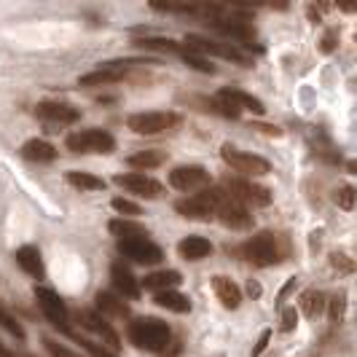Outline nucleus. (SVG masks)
<instances>
[{
    "label": "nucleus",
    "instance_id": "nucleus-1",
    "mask_svg": "<svg viewBox=\"0 0 357 357\" xmlns=\"http://www.w3.org/2000/svg\"><path fill=\"white\" fill-rule=\"evenodd\" d=\"M126 336H129V344H135L137 349L161 355L172 344V328L159 317H137L129 322Z\"/></svg>",
    "mask_w": 357,
    "mask_h": 357
},
{
    "label": "nucleus",
    "instance_id": "nucleus-2",
    "mask_svg": "<svg viewBox=\"0 0 357 357\" xmlns=\"http://www.w3.org/2000/svg\"><path fill=\"white\" fill-rule=\"evenodd\" d=\"M183 124V116L175 110H148V113H135L126 119V126L135 132V135H161V132H172Z\"/></svg>",
    "mask_w": 357,
    "mask_h": 357
},
{
    "label": "nucleus",
    "instance_id": "nucleus-3",
    "mask_svg": "<svg viewBox=\"0 0 357 357\" xmlns=\"http://www.w3.org/2000/svg\"><path fill=\"white\" fill-rule=\"evenodd\" d=\"M242 255H245V261H250L252 266H261V268L277 266L282 261V252H280V245H277V234L271 231L255 234L252 239H248L242 245Z\"/></svg>",
    "mask_w": 357,
    "mask_h": 357
},
{
    "label": "nucleus",
    "instance_id": "nucleus-4",
    "mask_svg": "<svg viewBox=\"0 0 357 357\" xmlns=\"http://www.w3.org/2000/svg\"><path fill=\"white\" fill-rule=\"evenodd\" d=\"M65 145H68L70 153H113L116 151V137L105 129L91 126V129H78V132L68 135Z\"/></svg>",
    "mask_w": 357,
    "mask_h": 357
},
{
    "label": "nucleus",
    "instance_id": "nucleus-5",
    "mask_svg": "<svg viewBox=\"0 0 357 357\" xmlns=\"http://www.w3.org/2000/svg\"><path fill=\"white\" fill-rule=\"evenodd\" d=\"M33 296H36V301H38V306H40V312H43V317L52 322L56 331H62V333L73 336L70 314H68V306H65V301H62V296L46 285L33 287Z\"/></svg>",
    "mask_w": 357,
    "mask_h": 357
},
{
    "label": "nucleus",
    "instance_id": "nucleus-6",
    "mask_svg": "<svg viewBox=\"0 0 357 357\" xmlns=\"http://www.w3.org/2000/svg\"><path fill=\"white\" fill-rule=\"evenodd\" d=\"M220 159L226 161L234 172H242L248 178H261V175L271 172V161L268 159L258 156V153H250V151H239L231 143H226L220 148Z\"/></svg>",
    "mask_w": 357,
    "mask_h": 357
},
{
    "label": "nucleus",
    "instance_id": "nucleus-7",
    "mask_svg": "<svg viewBox=\"0 0 357 357\" xmlns=\"http://www.w3.org/2000/svg\"><path fill=\"white\" fill-rule=\"evenodd\" d=\"M137 65H145L143 59H116V62H102L97 70L86 73V75H81L78 78V86H110V84H119V81H124L129 70L132 68H137Z\"/></svg>",
    "mask_w": 357,
    "mask_h": 357
},
{
    "label": "nucleus",
    "instance_id": "nucleus-8",
    "mask_svg": "<svg viewBox=\"0 0 357 357\" xmlns=\"http://www.w3.org/2000/svg\"><path fill=\"white\" fill-rule=\"evenodd\" d=\"M185 52L199 54V56H220V59H231V62H239V65H250V56L245 52H239L234 43H223V40H210V38H202V36H185L183 40Z\"/></svg>",
    "mask_w": 357,
    "mask_h": 357
},
{
    "label": "nucleus",
    "instance_id": "nucleus-9",
    "mask_svg": "<svg viewBox=\"0 0 357 357\" xmlns=\"http://www.w3.org/2000/svg\"><path fill=\"white\" fill-rule=\"evenodd\" d=\"M119 255H124L132 264H143V266H156L164 258V250L151 239V236H135V239H119Z\"/></svg>",
    "mask_w": 357,
    "mask_h": 357
},
{
    "label": "nucleus",
    "instance_id": "nucleus-10",
    "mask_svg": "<svg viewBox=\"0 0 357 357\" xmlns=\"http://www.w3.org/2000/svg\"><path fill=\"white\" fill-rule=\"evenodd\" d=\"M215 218H218L226 229H234V231H245V229L252 226V215L248 213V207L239 204L226 188H223V194H220L218 204H215Z\"/></svg>",
    "mask_w": 357,
    "mask_h": 357
},
{
    "label": "nucleus",
    "instance_id": "nucleus-11",
    "mask_svg": "<svg viewBox=\"0 0 357 357\" xmlns=\"http://www.w3.org/2000/svg\"><path fill=\"white\" fill-rule=\"evenodd\" d=\"M215 199H218V188H204L194 197H185L175 202V213L188 220H213L215 218Z\"/></svg>",
    "mask_w": 357,
    "mask_h": 357
},
{
    "label": "nucleus",
    "instance_id": "nucleus-12",
    "mask_svg": "<svg viewBox=\"0 0 357 357\" xmlns=\"http://www.w3.org/2000/svg\"><path fill=\"white\" fill-rule=\"evenodd\" d=\"M226 188H229V194H231L239 204H252V207H268L271 204V188L266 185H258V183H252V180H245V178H234V180H226Z\"/></svg>",
    "mask_w": 357,
    "mask_h": 357
},
{
    "label": "nucleus",
    "instance_id": "nucleus-13",
    "mask_svg": "<svg viewBox=\"0 0 357 357\" xmlns=\"http://www.w3.org/2000/svg\"><path fill=\"white\" fill-rule=\"evenodd\" d=\"M113 183L140 199H161V194H164V185L151 175H145V172H124V175L119 172L113 178Z\"/></svg>",
    "mask_w": 357,
    "mask_h": 357
},
{
    "label": "nucleus",
    "instance_id": "nucleus-14",
    "mask_svg": "<svg viewBox=\"0 0 357 357\" xmlns=\"http://www.w3.org/2000/svg\"><path fill=\"white\" fill-rule=\"evenodd\" d=\"M78 322H81V328H86L91 331L94 336H100V339L105 341L107 347H110V352H116V349H121V339H119V333L107 325V320L102 314H97L94 309H81L78 312Z\"/></svg>",
    "mask_w": 357,
    "mask_h": 357
},
{
    "label": "nucleus",
    "instance_id": "nucleus-15",
    "mask_svg": "<svg viewBox=\"0 0 357 357\" xmlns=\"http://www.w3.org/2000/svg\"><path fill=\"white\" fill-rule=\"evenodd\" d=\"M210 183V172L199 164H188V167H175L169 172V185L178 191H194V188H204Z\"/></svg>",
    "mask_w": 357,
    "mask_h": 357
},
{
    "label": "nucleus",
    "instance_id": "nucleus-16",
    "mask_svg": "<svg viewBox=\"0 0 357 357\" xmlns=\"http://www.w3.org/2000/svg\"><path fill=\"white\" fill-rule=\"evenodd\" d=\"M218 100L220 102H226V105H231L234 110H250V113H255V116H264L266 113V107H264V102L258 100V97H252L250 91L245 89H236V86H223V89L218 91Z\"/></svg>",
    "mask_w": 357,
    "mask_h": 357
},
{
    "label": "nucleus",
    "instance_id": "nucleus-17",
    "mask_svg": "<svg viewBox=\"0 0 357 357\" xmlns=\"http://www.w3.org/2000/svg\"><path fill=\"white\" fill-rule=\"evenodd\" d=\"M36 116L49 124H75L81 119V110L68 102H38Z\"/></svg>",
    "mask_w": 357,
    "mask_h": 357
},
{
    "label": "nucleus",
    "instance_id": "nucleus-18",
    "mask_svg": "<svg viewBox=\"0 0 357 357\" xmlns=\"http://www.w3.org/2000/svg\"><path fill=\"white\" fill-rule=\"evenodd\" d=\"M110 280H113V287L119 290L121 298H140V282L137 277L124 266V261H113L110 264Z\"/></svg>",
    "mask_w": 357,
    "mask_h": 357
},
{
    "label": "nucleus",
    "instance_id": "nucleus-19",
    "mask_svg": "<svg viewBox=\"0 0 357 357\" xmlns=\"http://www.w3.org/2000/svg\"><path fill=\"white\" fill-rule=\"evenodd\" d=\"M14 261H17V266L22 268V271H27L30 277L43 280L46 266H43V258H40V250H38L36 245H24V248H19V250L14 252Z\"/></svg>",
    "mask_w": 357,
    "mask_h": 357
},
{
    "label": "nucleus",
    "instance_id": "nucleus-20",
    "mask_svg": "<svg viewBox=\"0 0 357 357\" xmlns=\"http://www.w3.org/2000/svg\"><path fill=\"white\" fill-rule=\"evenodd\" d=\"M207 24L213 27L215 33L231 38V40H239V43H252V38H255V33H252L250 27L245 22H236V19H213Z\"/></svg>",
    "mask_w": 357,
    "mask_h": 357
},
{
    "label": "nucleus",
    "instance_id": "nucleus-21",
    "mask_svg": "<svg viewBox=\"0 0 357 357\" xmlns=\"http://www.w3.org/2000/svg\"><path fill=\"white\" fill-rule=\"evenodd\" d=\"M213 290L215 296H218V301L226 306V309H239V304H242V290H239V285L234 280L218 274V277H213Z\"/></svg>",
    "mask_w": 357,
    "mask_h": 357
},
{
    "label": "nucleus",
    "instance_id": "nucleus-22",
    "mask_svg": "<svg viewBox=\"0 0 357 357\" xmlns=\"http://www.w3.org/2000/svg\"><path fill=\"white\" fill-rule=\"evenodd\" d=\"M183 282V277H180V271L175 268H164V271H153V274H148L143 282H140V290H156V293H164V290H175V287Z\"/></svg>",
    "mask_w": 357,
    "mask_h": 357
},
{
    "label": "nucleus",
    "instance_id": "nucleus-23",
    "mask_svg": "<svg viewBox=\"0 0 357 357\" xmlns=\"http://www.w3.org/2000/svg\"><path fill=\"white\" fill-rule=\"evenodd\" d=\"M94 304H97V314H102V317H129V306L124 304V298H119L113 293L100 290L94 296Z\"/></svg>",
    "mask_w": 357,
    "mask_h": 357
},
{
    "label": "nucleus",
    "instance_id": "nucleus-24",
    "mask_svg": "<svg viewBox=\"0 0 357 357\" xmlns=\"http://www.w3.org/2000/svg\"><path fill=\"white\" fill-rule=\"evenodd\" d=\"M22 156L27 161H38V164H49V161L56 159V148L40 137H33L22 145Z\"/></svg>",
    "mask_w": 357,
    "mask_h": 357
},
{
    "label": "nucleus",
    "instance_id": "nucleus-25",
    "mask_svg": "<svg viewBox=\"0 0 357 357\" xmlns=\"http://www.w3.org/2000/svg\"><path fill=\"white\" fill-rule=\"evenodd\" d=\"M178 252L185 261H204V258L213 252V245H210V239H204V236H185L178 245Z\"/></svg>",
    "mask_w": 357,
    "mask_h": 357
},
{
    "label": "nucleus",
    "instance_id": "nucleus-26",
    "mask_svg": "<svg viewBox=\"0 0 357 357\" xmlns=\"http://www.w3.org/2000/svg\"><path fill=\"white\" fill-rule=\"evenodd\" d=\"M107 229L113 236H119V239H135V236H151L148 229H145L143 223H137V220H132V218H113L110 223H107Z\"/></svg>",
    "mask_w": 357,
    "mask_h": 357
},
{
    "label": "nucleus",
    "instance_id": "nucleus-27",
    "mask_svg": "<svg viewBox=\"0 0 357 357\" xmlns=\"http://www.w3.org/2000/svg\"><path fill=\"white\" fill-rule=\"evenodd\" d=\"M153 304L161 306V309H167V312H175V314H185V312H191V301H188V296H183V293H178V290H164V293H156Z\"/></svg>",
    "mask_w": 357,
    "mask_h": 357
},
{
    "label": "nucleus",
    "instance_id": "nucleus-28",
    "mask_svg": "<svg viewBox=\"0 0 357 357\" xmlns=\"http://www.w3.org/2000/svg\"><path fill=\"white\" fill-rule=\"evenodd\" d=\"M65 180L70 183L73 188H78V191H102L105 188V180L102 178H97L91 172H78V169L65 172Z\"/></svg>",
    "mask_w": 357,
    "mask_h": 357
},
{
    "label": "nucleus",
    "instance_id": "nucleus-29",
    "mask_svg": "<svg viewBox=\"0 0 357 357\" xmlns=\"http://www.w3.org/2000/svg\"><path fill=\"white\" fill-rule=\"evenodd\" d=\"M167 161V153L164 151H137V153H132L126 164L129 167H135V169H153V167H161Z\"/></svg>",
    "mask_w": 357,
    "mask_h": 357
},
{
    "label": "nucleus",
    "instance_id": "nucleus-30",
    "mask_svg": "<svg viewBox=\"0 0 357 357\" xmlns=\"http://www.w3.org/2000/svg\"><path fill=\"white\" fill-rule=\"evenodd\" d=\"M135 46H140L145 52H167V54H180L183 46L169 40V38H137Z\"/></svg>",
    "mask_w": 357,
    "mask_h": 357
},
{
    "label": "nucleus",
    "instance_id": "nucleus-31",
    "mask_svg": "<svg viewBox=\"0 0 357 357\" xmlns=\"http://www.w3.org/2000/svg\"><path fill=\"white\" fill-rule=\"evenodd\" d=\"M301 309H304L306 317H317L322 309H325V296L320 290H306L301 296Z\"/></svg>",
    "mask_w": 357,
    "mask_h": 357
},
{
    "label": "nucleus",
    "instance_id": "nucleus-32",
    "mask_svg": "<svg viewBox=\"0 0 357 357\" xmlns=\"http://www.w3.org/2000/svg\"><path fill=\"white\" fill-rule=\"evenodd\" d=\"M0 328H3L6 333H11V336H14L17 341H24V339H27L24 328L19 325L17 317H14V314H11V312H8V309H6L3 304H0Z\"/></svg>",
    "mask_w": 357,
    "mask_h": 357
},
{
    "label": "nucleus",
    "instance_id": "nucleus-33",
    "mask_svg": "<svg viewBox=\"0 0 357 357\" xmlns=\"http://www.w3.org/2000/svg\"><path fill=\"white\" fill-rule=\"evenodd\" d=\"M110 207L116 210V213L121 215H143V207L137 204V202H132V199H124V197H116L113 202H110Z\"/></svg>",
    "mask_w": 357,
    "mask_h": 357
},
{
    "label": "nucleus",
    "instance_id": "nucleus-34",
    "mask_svg": "<svg viewBox=\"0 0 357 357\" xmlns=\"http://www.w3.org/2000/svg\"><path fill=\"white\" fill-rule=\"evenodd\" d=\"M180 56H183V62H185L188 68H194V70H199V73H210V75L215 73V65H210V62H207L204 56H199V54L180 52Z\"/></svg>",
    "mask_w": 357,
    "mask_h": 357
},
{
    "label": "nucleus",
    "instance_id": "nucleus-35",
    "mask_svg": "<svg viewBox=\"0 0 357 357\" xmlns=\"http://www.w3.org/2000/svg\"><path fill=\"white\" fill-rule=\"evenodd\" d=\"M333 202L339 204L341 210L352 213V210H355V188H352V185H341L339 191H336V197H333Z\"/></svg>",
    "mask_w": 357,
    "mask_h": 357
},
{
    "label": "nucleus",
    "instance_id": "nucleus-36",
    "mask_svg": "<svg viewBox=\"0 0 357 357\" xmlns=\"http://www.w3.org/2000/svg\"><path fill=\"white\" fill-rule=\"evenodd\" d=\"M43 347H46V352H49L52 357H81L75 349L65 347V344H59L56 339H43Z\"/></svg>",
    "mask_w": 357,
    "mask_h": 357
},
{
    "label": "nucleus",
    "instance_id": "nucleus-37",
    "mask_svg": "<svg viewBox=\"0 0 357 357\" xmlns=\"http://www.w3.org/2000/svg\"><path fill=\"white\" fill-rule=\"evenodd\" d=\"M204 105H207V110H213V113H218V116H223V119H239V110H234L231 105L220 102L218 97H215V100H204Z\"/></svg>",
    "mask_w": 357,
    "mask_h": 357
},
{
    "label": "nucleus",
    "instance_id": "nucleus-38",
    "mask_svg": "<svg viewBox=\"0 0 357 357\" xmlns=\"http://www.w3.org/2000/svg\"><path fill=\"white\" fill-rule=\"evenodd\" d=\"M78 344H81L91 357H119L116 352H110V349H105V347H100V344H94V341H89V339H78Z\"/></svg>",
    "mask_w": 357,
    "mask_h": 357
},
{
    "label": "nucleus",
    "instance_id": "nucleus-39",
    "mask_svg": "<svg viewBox=\"0 0 357 357\" xmlns=\"http://www.w3.org/2000/svg\"><path fill=\"white\" fill-rule=\"evenodd\" d=\"M331 320L333 322H339L341 317H344V306H347V301H344V293H339V296H333L331 301Z\"/></svg>",
    "mask_w": 357,
    "mask_h": 357
},
{
    "label": "nucleus",
    "instance_id": "nucleus-40",
    "mask_svg": "<svg viewBox=\"0 0 357 357\" xmlns=\"http://www.w3.org/2000/svg\"><path fill=\"white\" fill-rule=\"evenodd\" d=\"M296 325H298V312H296V306H290V309H282V325H280V328H282L285 333H290Z\"/></svg>",
    "mask_w": 357,
    "mask_h": 357
},
{
    "label": "nucleus",
    "instance_id": "nucleus-41",
    "mask_svg": "<svg viewBox=\"0 0 357 357\" xmlns=\"http://www.w3.org/2000/svg\"><path fill=\"white\" fill-rule=\"evenodd\" d=\"M268 341H271V331H264V333H261V339H258V344H255V349H252V357L264 355V349L268 347Z\"/></svg>",
    "mask_w": 357,
    "mask_h": 357
},
{
    "label": "nucleus",
    "instance_id": "nucleus-42",
    "mask_svg": "<svg viewBox=\"0 0 357 357\" xmlns=\"http://www.w3.org/2000/svg\"><path fill=\"white\" fill-rule=\"evenodd\" d=\"M333 266L336 268H347V271H352V261H347V255H339V252H336V255H333Z\"/></svg>",
    "mask_w": 357,
    "mask_h": 357
},
{
    "label": "nucleus",
    "instance_id": "nucleus-43",
    "mask_svg": "<svg viewBox=\"0 0 357 357\" xmlns=\"http://www.w3.org/2000/svg\"><path fill=\"white\" fill-rule=\"evenodd\" d=\"M248 293H250L252 298H261V293H264V290H261V285H258L255 280H250V282H248Z\"/></svg>",
    "mask_w": 357,
    "mask_h": 357
},
{
    "label": "nucleus",
    "instance_id": "nucleus-44",
    "mask_svg": "<svg viewBox=\"0 0 357 357\" xmlns=\"http://www.w3.org/2000/svg\"><path fill=\"white\" fill-rule=\"evenodd\" d=\"M293 287H296V277H290V280L285 282V287L280 290V301H285V296L290 293V290H293Z\"/></svg>",
    "mask_w": 357,
    "mask_h": 357
},
{
    "label": "nucleus",
    "instance_id": "nucleus-45",
    "mask_svg": "<svg viewBox=\"0 0 357 357\" xmlns=\"http://www.w3.org/2000/svg\"><path fill=\"white\" fill-rule=\"evenodd\" d=\"M255 129H261V132H266V135H280V129H277V126H264V124H258Z\"/></svg>",
    "mask_w": 357,
    "mask_h": 357
},
{
    "label": "nucleus",
    "instance_id": "nucleus-46",
    "mask_svg": "<svg viewBox=\"0 0 357 357\" xmlns=\"http://www.w3.org/2000/svg\"><path fill=\"white\" fill-rule=\"evenodd\" d=\"M0 357H17V355H14V352H11V349H8V347L0 341Z\"/></svg>",
    "mask_w": 357,
    "mask_h": 357
}]
</instances>
